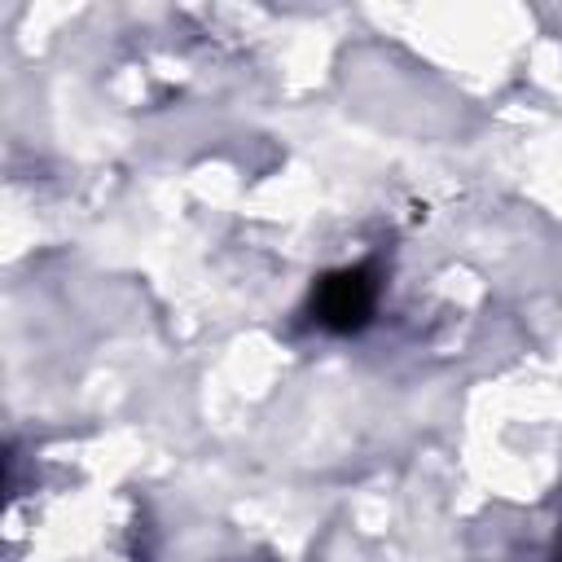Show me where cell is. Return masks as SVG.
<instances>
[{
	"label": "cell",
	"instance_id": "2",
	"mask_svg": "<svg viewBox=\"0 0 562 562\" xmlns=\"http://www.w3.org/2000/svg\"><path fill=\"white\" fill-rule=\"evenodd\" d=\"M553 562H562V549H558V558H553Z\"/></svg>",
	"mask_w": 562,
	"mask_h": 562
},
{
	"label": "cell",
	"instance_id": "1",
	"mask_svg": "<svg viewBox=\"0 0 562 562\" xmlns=\"http://www.w3.org/2000/svg\"><path fill=\"white\" fill-rule=\"evenodd\" d=\"M378 294H382V285L369 263L334 268L312 285V321L325 334H360L373 321Z\"/></svg>",
	"mask_w": 562,
	"mask_h": 562
}]
</instances>
